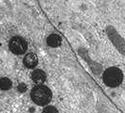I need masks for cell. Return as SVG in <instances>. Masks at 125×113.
Returning <instances> with one entry per match:
<instances>
[{"instance_id":"cell-1","label":"cell","mask_w":125,"mask_h":113,"mask_svg":"<svg viewBox=\"0 0 125 113\" xmlns=\"http://www.w3.org/2000/svg\"><path fill=\"white\" fill-rule=\"evenodd\" d=\"M32 101L38 106H46L52 100V91L44 85H38L32 89L30 93Z\"/></svg>"},{"instance_id":"cell-2","label":"cell","mask_w":125,"mask_h":113,"mask_svg":"<svg viewBox=\"0 0 125 113\" xmlns=\"http://www.w3.org/2000/svg\"><path fill=\"white\" fill-rule=\"evenodd\" d=\"M103 79L106 86L115 88L121 84L123 80V73L118 67H110L104 71Z\"/></svg>"},{"instance_id":"cell-3","label":"cell","mask_w":125,"mask_h":113,"mask_svg":"<svg viewBox=\"0 0 125 113\" xmlns=\"http://www.w3.org/2000/svg\"><path fill=\"white\" fill-rule=\"evenodd\" d=\"M9 48L15 55H23L27 50V43L23 37L14 36L10 40Z\"/></svg>"},{"instance_id":"cell-4","label":"cell","mask_w":125,"mask_h":113,"mask_svg":"<svg viewBox=\"0 0 125 113\" xmlns=\"http://www.w3.org/2000/svg\"><path fill=\"white\" fill-rule=\"evenodd\" d=\"M38 63H39V59L35 53H28L24 57V65L28 69L35 68L38 65Z\"/></svg>"},{"instance_id":"cell-5","label":"cell","mask_w":125,"mask_h":113,"mask_svg":"<svg viewBox=\"0 0 125 113\" xmlns=\"http://www.w3.org/2000/svg\"><path fill=\"white\" fill-rule=\"evenodd\" d=\"M46 43L47 44L50 46V47H58L61 45V43H62V39L61 37L58 35V34H51L49 35L47 39H46Z\"/></svg>"},{"instance_id":"cell-6","label":"cell","mask_w":125,"mask_h":113,"mask_svg":"<svg viewBox=\"0 0 125 113\" xmlns=\"http://www.w3.org/2000/svg\"><path fill=\"white\" fill-rule=\"evenodd\" d=\"M31 79L35 83H38V84L43 83L46 80V74L44 73L42 70H34L31 74Z\"/></svg>"},{"instance_id":"cell-7","label":"cell","mask_w":125,"mask_h":113,"mask_svg":"<svg viewBox=\"0 0 125 113\" xmlns=\"http://www.w3.org/2000/svg\"><path fill=\"white\" fill-rule=\"evenodd\" d=\"M12 86V82L8 77L0 78V89L2 90H9Z\"/></svg>"},{"instance_id":"cell-8","label":"cell","mask_w":125,"mask_h":113,"mask_svg":"<svg viewBox=\"0 0 125 113\" xmlns=\"http://www.w3.org/2000/svg\"><path fill=\"white\" fill-rule=\"evenodd\" d=\"M42 113H58V110L56 107L53 106H47L43 108Z\"/></svg>"},{"instance_id":"cell-9","label":"cell","mask_w":125,"mask_h":113,"mask_svg":"<svg viewBox=\"0 0 125 113\" xmlns=\"http://www.w3.org/2000/svg\"><path fill=\"white\" fill-rule=\"evenodd\" d=\"M26 90H27V87H26V85H25V83H20V84H19L18 90L20 92H25Z\"/></svg>"}]
</instances>
